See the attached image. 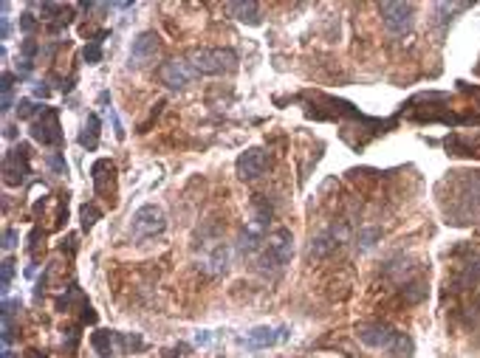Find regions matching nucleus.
Here are the masks:
<instances>
[{
    "label": "nucleus",
    "mask_w": 480,
    "mask_h": 358,
    "mask_svg": "<svg viewBox=\"0 0 480 358\" xmlns=\"http://www.w3.org/2000/svg\"><path fill=\"white\" fill-rule=\"evenodd\" d=\"M37 51H40L37 40H34V37H26V40H23V45H20V54H23V59H31V62H34Z\"/></svg>",
    "instance_id": "obj_30"
},
{
    "label": "nucleus",
    "mask_w": 480,
    "mask_h": 358,
    "mask_svg": "<svg viewBox=\"0 0 480 358\" xmlns=\"http://www.w3.org/2000/svg\"><path fill=\"white\" fill-rule=\"evenodd\" d=\"M0 23H3V26H0V40H9V31H12V26H9V17H3Z\"/></svg>",
    "instance_id": "obj_38"
},
{
    "label": "nucleus",
    "mask_w": 480,
    "mask_h": 358,
    "mask_svg": "<svg viewBox=\"0 0 480 358\" xmlns=\"http://www.w3.org/2000/svg\"><path fill=\"white\" fill-rule=\"evenodd\" d=\"M159 51H161V37L153 31V29H147V31H142L139 37L133 40V45H130V68H147L156 57H159Z\"/></svg>",
    "instance_id": "obj_8"
},
{
    "label": "nucleus",
    "mask_w": 480,
    "mask_h": 358,
    "mask_svg": "<svg viewBox=\"0 0 480 358\" xmlns=\"http://www.w3.org/2000/svg\"><path fill=\"white\" fill-rule=\"evenodd\" d=\"M82 57H85L88 65H99V62H102V43H94V40H91V43L85 45Z\"/></svg>",
    "instance_id": "obj_27"
},
{
    "label": "nucleus",
    "mask_w": 480,
    "mask_h": 358,
    "mask_svg": "<svg viewBox=\"0 0 480 358\" xmlns=\"http://www.w3.org/2000/svg\"><path fill=\"white\" fill-rule=\"evenodd\" d=\"M102 218V209L96 206V203H85L82 209H80V221H82V232H91L94 226H96V221Z\"/></svg>",
    "instance_id": "obj_24"
},
{
    "label": "nucleus",
    "mask_w": 480,
    "mask_h": 358,
    "mask_svg": "<svg viewBox=\"0 0 480 358\" xmlns=\"http://www.w3.org/2000/svg\"><path fill=\"white\" fill-rule=\"evenodd\" d=\"M226 12L240 20V23H249V26H260V6L257 3H226Z\"/></svg>",
    "instance_id": "obj_19"
},
{
    "label": "nucleus",
    "mask_w": 480,
    "mask_h": 358,
    "mask_svg": "<svg viewBox=\"0 0 480 358\" xmlns=\"http://www.w3.org/2000/svg\"><path fill=\"white\" fill-rule=\"evenodd\" d=\"M3 358H17V355H15L12 350H3Z\"/></svg>",
    "instance_id": "obj_42"
},
{
    "label": "nucleus",
    "mask_w": 480,
    "mask_h": 358,
    "mask_svg": "<svg viewBox=\"0 0 480 358\" xmlns=\"http://www.w3.org/2000/svg\"><path fill=\"white\" fill-rule=\"evenodd\" d=\"M229 260H232V251H229L226 240H221V237L203 240L201 251H198V271H203L207 276H221L229 271Z\"/></svg>",
    "instance_id": "obj_5"
},
{
    "label": "nucleus",
    "mask_w": 480,
    "mask_h": 358,
    "mask_svg": "<svg viewBox=\"0 0 480 358\" xmlns=\"http://www.w3.org/2000/svg\"><path fill=\"white\" fill-rule=\"evenodd\" d=\"M387 355H390V358H409V355H413V338H409L407 333H398V338H395V344L387 350Z\"/></svg>",
    "instance_id": "obj_23"
},
{
    "label": "nucleus",
    "mask_w": 480,
    "mask_h": 358,
    "mask_svg": "<svg viewBox=\"0 0 480 358\" xmlns=\"http://www.w3.org/2000/svg\"><path fill=\"white\" fill-rule=\"evenodd\" d=\"M91 347L96 350L99 358H116L122 355V338L116 330H94L91 333Z\"/></svg>",
    "instance_id": "obj_17"
},
{
    "label": "nucleus",
    "mask_w": 480,
    "mask_h": 358,
    "mask_svg": "<svg viewBox=\"0 0 480 358\" xmlns=\"http://www.w3.org/2000/svg\"><path fill=\"white\" fill-rule=\"evenodd\" d=\"M376 237H379V232H376V229H373V232H365V234L359 237V248H370Z\"/></svg>",
    "instance_id": "obj_34"
},
{
    "label": "nucleus",
    "mask_w": 480,
    "mask_h": 358,
    "mask_svg": "<svg viewBox=\"0 0 480 358\" xmlns=\"http://www.w3.org/2000/svg\"><path fill=\"white\" fill-rule=\"evenodd\" d=\"M23 358H48V355H45V352H40V350H29Z\"/></svg>",
    "instance_id": "obj_41"
},
{
    "label": "nucleus",
    "mask_w": 480,
    "mask_h": 358,
    "mask_svg": "<svg viewBox=\"0 0 480 358\" xmlns=\"http://www.w3.org/2000/svg\"><path fill=\"white\" fill-rule=\"evenodd\" d=\"M91 181H94L96 197H102V200H108L113 206L116 203V164L110 158H99L91 167Z\"/></svg>",
    "instance_id": "obj_12"
},
{
    "label": "nucleus",
    "mask_w": 480,
    "mask_h": 358,
    "mask_svg": "<svg viewBox=\"0 0 480 358\" xmlns=\"http://www.w3.org/2000/svg\"><path fill=\"white\" fill-rule=\"evenodd\" d=\"M45 107L43 105H37L34 99H20L17 102V119H31V116H40Z\"/></svg>",
    "instance_id": "obj_26"
},
{
    "label": "nucleus",
    "mask_w": 480,
    "mask_h": 358,
    "mask_svg": "<svg viewBox=\"0 0 480 358\" xmlns=\"http://www.w3.org/2000/svg\"><path fill=\"white\" fill-rule=\"evenodd\" d=\"M31 138L43 147H59L62 144V127H59V116L54 107H45L29 127Z\"/></svg>",
    "instance_id": "obj_7"
},
{
    "label": "nucleus",
    "mask_w": 480,
    "mask_h": 358,
    "mask_svg": "<svg viewBox=\"0 0 480 358\" xmlns=\"http://www.w3.org/2000/svg\"><path fill=\"white\" fill-rule=\"evenodd\" d=\"M294 257V234L291 229H277L271 232L268 240H266V248L257 260V268L263 274H280Z\"/></svg>",
    "instance_id": "obj_2"
},
{
    "label": "nucleus",
    "mask_w": 480,
    "mask_h": 358,
    "mask_svg": "<svg viewBox=\"0 0 480 358\" xmlns=\"http://www.w3.org/2000/svg\"><path fill=\"white\" fill-rule=\"evenodd\" d=\"M29 172H31V167H29V144H17L3 158V181H6V186H20L29 178Z\"/></svg>",
    "instance_id": "obj_13"
},
{
    "label": "nucleus",
    "mask_w": 480,
    "mask_h": 358,
    "mask_svg": "<svg viewBox=\"0 0 480 358\" xmlns=\"http://www.w3.org/2000/svg\"><path fill=\"white\" fill-rule=\"evenodd\" d=\"M356 336H359V341L365 344V347H370V350H390L393 344H395V338H398V330H393L390 325H384V322H362V325H356Z\"/></svg>",
    "instance_id": "obj_9"
},
{
    "label": "nucleus",
    "mask_w": 480,
    "mask_h": 358,
    "mask_svg": "<svg viewBox=\"0 0 480 358\" xmlns=\"http://www.w3.org/2000/svg\"><path fill=\"white\" fill-rule=\"evenodd\" d=\"M187 62L201 77H221V74H232L238 68V54L232 48H195L187 57Z\"/></svg>",
    "instance_id": "obj_3"
},
{
    "label": "nucleus",
    "mask_w": 480,
    "mask_h": 358,
    "mask_svg": "<svg viewBox=\"0 0 480 358\" xmlns=\"http://www.w3.org/2000/svg\"><path fill=\"white\" fill-rule=\"evenodd\" d=\"M286 338H289V327H277V330L274 327H254V330L246 333L243 344L249 350H266V347H274V344H280Z\"/></svg>",
    "instance_id": "obj_16"
},
{
    "label": "nucleus",
    "mask_w": 480,
    "mask_h": 358,
    "mask_svg": "<svg viewBox=\"0 0 480 358\" xmlns=\"http://www.w3.org/2000/svg\"><path fill=\"white\" fill-rule=\"evenodd\" d=\"M15 74H12V70H3V80H0V91H3V107H0V110H3V113H9L12 110V105H15Z\"/></svg>",
    "instance_id": "obj_20"
},
{
    "label": "nucleus",
    "mask_w": 480,
    "mask_h": 358,
    "mask_svg": "<svg viewBox=\"0 0 480 358\" xmlns=\"http://www.w3.org/2000/svg\"><path fill=\"white\" fill-rule=\"evenodd\" d=\"M71 23H74V6H65V12H62L57 20L48 23V31H51V34H59L62 29H68Z\"/></svg>",
    "instance_id": "obj_25"
},
{
    "label": "nucleus",
    "mask_w": 480,
    "mask_h": 358,
    "mask_svg": "<svg viewBox=\"0 0 480 358\" xmlns=\"http://www.w3.org/2000/svg\"><path fill=\"white\" fill-rule=\"evenodd\" d=\"M477 285H480V257L472 251L469 260L455 265L452 279L446 282V288H452V294H466V291L477 288Z\"/></svg>",
    "instance_id": "obj_10"
},
{
    "label": "nucleus",
    "mask_w": 480,
    "mask_h": 358,
    "mask_svg": "<svg viewBox=\"0 0 480 358\" xmlns=\"http://www.w3.org/2000/svg\"><path fill=\"white\" fill-rule=\"evenodd\" d=\"M48 164H51V170H57V172H65V170H68V164H65V158H62V156H51V158H48Z\"/></svg>",
    "instance_id": "obj_35"
},
{
    "label": "nucleus",
    "mask_w": 480,
    "mask_h": 358,
    "mask_svg": "<svg viewBox=\"0 0 480 358\" xmlns=\"http://www.w3.org/2000/svg\"><path fill=\"white\" fill-rule=\"evenodd\" d=\"M156 77H159V82H161L164 88H170V91H181V88H187V85L192 82L195 70H192V65H189L187 59H167V62H161V65H159Z\"/></svg>",
    "instance_id": "obj_11"
},
{
    "label": "nucleus",
    "mask_w": 480,
    "mask_h": 358,
    "mask_svg": "<svg viewBox=\"0 0 480 358\" xmlns=\"http://www.w3.org/2000/svg\"><path fill=\"white\" fill-rule=\"evenodd\" d=\"M379 15H381L384 29L393 37L409 34V29L416 23V6L413 3H379Z\"/></svg>",
    "instance_id": "obj_6"
},
{
    "label": "nucleus",
    "mask_w": 480,
    "mask_h": 358,
    "mask_svg": "<svg viewBox=\"0 0 480 358\" xmlns=\"http://www.w3.org/2000/svg\"><path fill=\"white\" fill-rule=\"evenodd\" d=\"M178 352H189V347H187V344H178V347L167 350V358H178Z\"/></svg>",
    "instance_id": "obj_39"
},
{
    "label": "nucleus",
    "mask_w": 480,
    "mask_h": 358,
    "mask_svg": "<svg viewBox=\"0 0 480 358\" xmlns=\"http://www.w3.org/2000/svg\"><path fill=\"white\" fill-rule=\"evenodd\" d=\"M74 302L88 305V302H85V297H82V291L77 288V285H71V288H68V294H62V297L57 299V311H59V313H68V311L74 308Z\"/></svg>",
    "instance_id": "obj_22"
},
{
    "label": "nucleus",
    "mask_w": 480,
    "mask_h": 358,
    "mask_svg": "<svg viewBox=\"0 0 480 358\" xmlns=\"http://www.w3.org/2000/svg\"><path fill=\"white\" fill-rule=\"evenodd\" d=\"M263 248H266V223L252 218V223H246L240 229V234H238V254L240 257H254Z\"/></svg>",
    "instance_id": "obj_15"
},
{
    "label": "nucleus",
    "mask_w": 480,
    "mask_h": 358,
    "mask_svg": "<svg viewBox=\"0 0 480 358\" xmlns=\"http://www.w3.org/2000/svg\"><path fill=\"white\" fill-rule=\"evenodd\" d=\"M12 279H15V262H12V260H6V262H3V282H0V285H3V288H0L3 294H9Z\"/></svg>",
    "instance_id": "obj_31"
},
{
    "label": "nucleus",
    "mask_w": 480,
    "mask_h": 358,
    "mask_svg": "<svg viewBox=\"0 0 480 358\" xmlns=\"http://www.w3.org/2000/svg\"><path fill=\"white\" fill-rule=\"evenodd\" d=\"M31 68H34V62H31V59H20V65H17V77H29V74H31Z\"/></svg>",
    "instance_id": "obj_36"
},
{
    "label": "nucleus",
    "mask_w": 480,
    "mask_h": 358,
    "mask_svg": "<svg viewBox=\"0 0 480 358\" xmlns=\"http://www.w3.org/2000/svg\"><path fill=\"white\" fill-rule=\"evenodd\" d=\"M62 12H65V6H62V3H40V17H43V20H48V23H51V20H57Z\"/></svg>",
    "instance_id": "obj_28"
},
{
    "label": "nucleus",
    "mask_w": 480,
    "mask_h": 358,
    "mask_svg": "<svg viewBox=\"0 0 480 358\" xmlns=\"http://www.w3.org/2000/svg\"><path fill=\"white\" fill-rule=\"evenodd\" d=\"M34 96H40V99H48L51 96V88H48L45 80L43 82H34Z\"/></svg>",
    "instance_id": "obj_33"
},
{
    "label": "nucleus",
    "mask_w": 480,
    "mask_h": 358,
    "mask_svg": "<svg viewBox=\"0 0 480 358\" xmlns=\"http://www.w3.org/2000/svg\"><path fill=\"white\" fill-rule=\"evenodd\" d=\"M167 232V214L161 206L156 203H147L142 206L139 211L133 214V223H130V234L133 240H153V237H161Z\"/></svg>",
    "instance_id": "obj_4"
},
{
    "label": "nucleus",
    "mask_w": 480,
    "mask_h": 358,
    "mask_svg": "<svg viewBox=\"0 0 480 358\" xmlns=\"http://www.w3.org/2000/svg\"><path fill=\"white\" fill-rule=\"evenodd\" d=\"M463 178L452 181V197L444 206L446 211V223L463 226L472 223L480 214V172H460Z\"/></svg>",
    "instance_id": "obj_1"
},
{
    "label": "nucleus",
    "mask_w": 480,
    "mask_h": 358,
    "mask_svg": "<svg viewBox=\"0 0 480 358\" xmlns=\"http://www.w3.org/2000/svg\"><path fill=\"white\" fill-rule=\"evenodd\" d=\"M99 133H102V119L96 113H88V121L82 124V133H80V144L85 150H96L99 147Z\"/></svg>",
    "instance_id": "obj_18"
},
{
    "label": "nucleus",
    "mask_w": 480,
    "mask_h": 358,
    "mask_svg": "<svg viewBox=\"0 0 480 358\" xmlns=\"http://www.w3.org/2000/svg\"><path fill=\"white\" fill-rule=\"evenodd\" d=\"M15 246H17V232H15V229H6V234H3V248L12 251Z\"/></svg>",
    "instance_id": "obj_32"
},
{
    "label": "nucleus",
    "mask_w": 480,
    "mask_h": 358,
    "mask_svg": "<svg viewBox=\"0 0 480 358\" xmlns=\"http://www.w3.org/2000/svg\"><path fill=\"white\" fill-rule=\"evenodd\" d=\"M37 26H40V20H37L31 12H23V15H20V31H23L26 37H31V34L37 31Z\"/></svg>",
    "instance_id": "obj_29"
},
{
    "label": "nucleus",
    "mask_w": 480,
    "mask_h": 358,
    "mask_svg": "<svg viewBox=\"0 0 480 358\" xmlns=\"http://www.w3.org/2000/svg\"><path fill=\"white\" fill-rule=\"evenodd\" d=\"M6 138H9V141L17 138V127H15V124H6Z\"/></svg>",
    "instance_id": "obj_40"
},
{
    "label": "nucleus",
    "mask_w": 480,
    "mask_h": 358,
    "mask_svg": "<svg viewBox=\"0 0 480 358\" xmlns=\"http://www.w3.org/2000/svg\"><path fill=\"white\" fill-rule=\"evenodd\" d=\"M235 170H238V178L240 181H257L268 170V153L260 150V147H252V150L240 153Z\"/></svg>",
    "instance_id": "obj_14"
},
{
    "label": "nucleus",
    "mask_w": 480,
    "mask_h": 358,
    "mask_svg": "<svg viewBox=\"0 0 480 358\" xmlns=\"http://www.w3.org/2000/svg\"><path fill=\"white\" fill-rule=\"evenodd\" d=\"M80 330H82L80 325H68V327H62V350H65L68 355H74L77 347H80V338H82Z\"/></svg>",
    "instance_id": "obj_21"
},
{
    "label": "nucleus",
    "mask_w": 480,
    "mask_h": 358,
    "mask_svg": "<svg viewBox=\"0 0 480 358\" xmlns=\"http://www.w3.org/2000/svg\"><path fill=\"white\" fill-rule=\"evenodd\" d=\"M82 322L96 325V313H94V308H91V305H85V308H82Z\"/></svg>",
    "instance_id": "obj_37"
}]
</instances>
